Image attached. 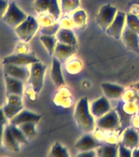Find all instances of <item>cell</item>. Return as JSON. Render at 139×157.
Wrapping results in <instances>:
<instances>
[{"label": "cell", "instance_id": "38", "mask_svg": "<svg viewBox=\"0 0 139 157\" xmlns=\"http://www.w3.org/2000/svg\"><path fill=\"white\" fill-rule=\"evenodd\" d=\"M132 149L125 147L122 142H119V154L120 157H130L132 156Z\"/></svg>", "mask_w": 139, "mask_h": 157}, {"label": "cell", "instance_id": "33", "mask_svg": "<svg viewBox=\"0 0 139 157\" xmlns=\"http://www.w3.org/2000/svg\"><path fill=\"white\" fill-rule=\"evenodd\" d=\"M38 22L40 26L44 27L54 24L56 22V20L49 13H40L38 18Z\"/></svg>", "mask_w": 139, "mask_h": 157}, {"label": "cell", "instance_id": "27", "mask_svg": "<svg viewBox=\"0 0 139 157\" xmlns=\"http://www.w3.org/2000/svg\"><path fill=\"white\" fill-rule=\"evenodd\" d=\"M49 156L69 157L68 150L66 147L62 146L60 142H56L52 147Z\"/></svg>", "mask_w": 139, "mask_h": 157}, {"label": "cell", "instance_id": "25", "mask_svg": "<svg viewBox=\"0 0 139 157\" xmlns=\"http://www.w3.org/2000/svg\"><path fill=\"white\" fill-rule=\"evenodd\" d=\"M75 26L80 29H83L86 26V20H87V16L84 11L79 10L78 12H75L72 16Z\"/></svg>", "mask_w": 139, "mask_h": 157}, {"label": "cell", "instance_id": "17", "mask_svg": "<svg viewBox=\"0 0 139 157\" xmlns=\"http://www.w3.org/2000/svg\"><path fill=\"white\" fill-rule=\"evenodd\" d=\"M102 89L108 99H119L122 98L125 92L124 87L110 83H102Z\"/></svg>", "mask_w": 139, "mask_h": 157}, {"label": "cell", "instance_id": "15", "mask_svg": "<svg viewBox=\"0 0 139 157\" xmlns=\"http://www.w3.org/2000/svg\"><path fill=\"white\" fill-rule=\"evenodd\" d=\"M101 145L102 143L98 142V140H96L93 135L86 133L77 141L75 147L76 149L80 151H86L97 149Z\"/></svg>", "mask_w": 139, "mask_h": 157}, {"label": "cell", "instance_id": "36", "mask_svg": "<svg viewBox=\"0 0 139 157\" xmlns=\"http://www.w3.org/2000/svg\"><path fill=\"white\" fill-rule=\"evenodd\" d=\"M7 104L13 105H23L21 96L17 94H7Z\"/></svg>", "mask_w": 139, "mask_h": 157}, {"label": "cell", "instance_id": "11", "mask_svg": "<svg viewBox=\"0 0 139 157\" xmlns=\"http://www.w3.org/2000/svg\"><path fill=\"white\" fill-rule=\"evenodd\" d=\"M122 39L127 48L135 53L139 54V34L132 29L125 27L122 33Z\"/></svg>", "mask_w": 139, "mask_h": 157}, {"label": "cell", "instance_id": "19", "mask_svg": "<svg viewBox=\"0 0 139 157\" xmlns=\"http://www.w3.org/2000/svg\"><path fill=\"white\" fill-rule=\"evenodd\" d=\"M51 78L56 87H61L65 84V80L61 71V63L60 60L56 56L52 58V62Z\"/></svg>", "mask_w": 139, "mask_h": 157}, {"label": "cell", "instance_id": "39", "mask_svg": "<svg viewBox=\"0 0 139 157\" xmlns=\"http://www.w3.org/2000/svg\"><path fill=\"white\" fill-rule=\"evenodd\" d=\"M61 28H65V29H71L72 27L75 26L73 19L70 18L69 17H66L61 20V21L59 23Z\"/></svg>", "mask_w": 139, "mask_h": 157}, {"label": "cell", "instance_id": "24", "mask_svg": "<svg viewBox=\"0 0 139 157\" xmlns=\"http://www.w3.org/2000/svg\"><path fill=\"white\" fill-rule=\"evenodd\" d=\"M40 41L44 44V48H46L50 56L53 55L54 50L57 44V39L55 35H47V34H42L40 36Z\"/></svg>", "mask_w": 139, "mask_h": 157}, {"label": "cell", "instance_id": "10", "mask_svg": "<svg viewBox=\"0 0 139 157\" xmlns=\"http://www.w3.org/2000/svg\"><path fill=\"white\" fill-rule=\"evenodd\" d=\"M4 74L12 76L13 78H18L20 80L25 82L29 79L30 71L26 66H17L13 64H5L3 65Z\"/></svg>", "mask_w": 139, "mask_h": 157}, {"label": "cell", "instance_id": "32", "mask_svg": "<svg viewBox=\"0 0 139 157\" xmlns=\"http://www.w3.org/2000/svg\"><path fill=\"white\" fill-rule=\"evenodd\" d=\"M83 65L79 60L73 59L67 63L66 65V70L70 74H77L82 70Z\"/></svg>", "mask_w": 139, "mask_h": 157}, {"label": "cell", "instance_id": "44", "mask_svg": "<svg viewBox=\"0 0 139 157\" xmlns=\"http://www.w3.org/2000/svg\"><path fill=\"white\" fill-rule=\"evenodd\" d=\"M132 156L139 157V147H136V148L133 149L132 153Z\"/></svg>", "mask_w": 139, "mask_h": 157}, {"label": "cell", "instance_id": "9", "mask_svg": "<svg viewBox=\"0 0 139 157\" xmlns=\"http://www.w3.org/2000/svg\"><path fill=\"white\" fill-rule=\"evenodd\" d=\"M39 59L33 54H17L13 53L10 56L4 57L2 60V65L5 64H13L17 66H28L34 62H38Z\"/></svg>", "mask_w": 139, "mask_h": 157}, {"label": "cell", "instance_id": "1", "mask_svg": "<svg viewBox=\"0 0 139 157\" xmlns=\"http://www.w3.org/2000/svg\"><path fill=\"white\" fill-rule=\"evenodd\" d=\"M74 117L78 127L81 130L86 132L93 131L95 127V120L94 116L91 112L88 98H82L79 101L76 105Z\"/></svg>", "mask_w": 139, "mask_h": 157}, {"label": "cell", "instance_id": "40", "mask_svg": "<svg viewBox=\"0 0 139 157\" xmlns=\"http://www.w3.org/2000/svg\"><path fill=\"white\" fill-rule=\"evenodd\" d=\"M25 95H26L27 98H29L30 101L36 100L37 94H38V93H37L36 91L34 90V88H33L32 86H30V87H28V88H26L25 92Z\"/></svg>", "mask_w": 139, "mask_h": 157}, {"label": "cell", "instance_id": "18", "mask_svg": "<svg viewBox=\"0 0 139 157\" xmlns=\"http://www.w3.org/2000/svg\"><path fill=\"white\" fill-rule=\"evenodd\" d=\"M76 49H77V46H72V45H68L61 42H57L55 50H54V56L57 57L60 61L61 60L65 61L75 53Z\"/></svg>", "mask_w": 139, "mask_h": 157}, {"label": "cell", "instance_id": "22", "mask_svg": "<svg viewBox=\"0 0 139 157\" xmlns=\"http://www.w3.org/2000/svg\"><path fill=\"white\" fill-rule=\"evenodd\" d=\"M56 37L58 42L72 46H77V39L74 32L71 29L60 28L58 32L56 33Z\"/></svg>", "mask_w": 139, "mask_h": 157}, {"label": "cell", "instance_id": "31", "mask_svg": "<svg viewBox=\"0 0 139 157\" xmlns=\"http://www.w3.org/2000/svg\"><path fill=\"white\" fill-rule=\"evenodd\" d=\"M79 6V0H61V10L62 12L71 13Z\"/></svg>", "mask_w": 139, "mask_h": 157}, {"label": "cell", "instance_id": "34", "mask_svg": "<svg viewBox=\"0 0 139 157\" xmlns=\"http://www.w3.org/2000/svg\"><path fill=\"white\" fill-rule=\"evenodd\" d=\"M60 25L59 23H54L52 25H48V26L42 27L40 29L42 34H47V35H55L60 29Z\"/></svg>", "mask_w": 139, "mask_h": 157}, {"label": "cell", "instance_id": "46", "mask_svg": "<svg viewBox=\"0 0 139 157\" xmlns=\"http://www.w3.org/2000/svg\"><path fill=\"white\" fill-rule=\"evenodd\" d=\"M137 132H138V133H139V128H137Z\"/></svg>", "mask_w": 139, "mask_h": 157}, {"label": "cell", "instance_id": "35", "mask_svg": "<svg viewBox=\"0 0 139 157\" xmlns=\"http://www.w3.org/2000/svg\"><path fill=\"white\" fill-rule=\"evenodd\" d=\"M7 124V118L5 115L2 108H0V147L2 144V138L6 125Z\"/></svg>", "mask_w": 139, "mask_h": 157}, {"label": "cell", "instance_id": "3", "mask_svg": "<svg viewBox=\"0 0 139 157\" xmlns=\"http://www.w3.org/2000/svg\"><path fill=\"white\" fill-rule=\"evenodd\" d=\"M26 13H25L21 8H20L16 2H12L8 4L7 11L5 12L4 16L2 17V21L8 25L9 26L16 28L17 25H19L21 22H23L27 18Z\"/></svg>", "mask_w": 139, "mask_h": 157}, {"label": "cell", "instance_id": "12", "mask_svg": "<svg viewBox=\"0 0 139 157\" xmlns=\"http://www.w3.org/2000/svg\"><path fill=\"white\" fill-rule=\"evenodd\" d=\"M110 110H111L110 103L106 96H102L94 101L90 106L91 112L96 118L102 117L109 112Z\"/></svg>", "mask_w": 139, "mask_h": 157}, {"label": "cell", "instance_id": "29", "mask_svg": "<svg viewBox=\"0 0 139 157\" xmlns=\"http://www.w3.org/2000/svg\"><path fill=\"white\" fill-rule=\"evenodd\" d=\"M23 109H24L23 105H10V104H7L2 107L5 115L9 120H12V118L16 116Z\"/></svg>", "mask_w": 139, "mask_h": 157}, {"label": "cell", "instance_id": "30", "mask_svg": "<svg viewBox=\"0 0 139 157\" xmlns=\"http://www.w3.org/2000/svg\"><path fill=\"white\" fill-rule=\"evenodd\" d=\"M9 125L12 134L14 135V137L20 142V144H27L28 143V138H27L25 134L23 132V131L20 128L19 126L12 124H11Z\"/></svg>", "mask_w": 139, "mask_h": 157}, {"label": "cell", "instance_id": "43", "mask_svg": "<svg viewBox=\"0 0 139 157\" xmlns=\"http://www.w3.org/2000/svg\"><path fill=\"white\" fill-rule=\"evenodd\" d=\"M132 125L133 127L135 128L136 129L139 128V113L134 115V117L132 119Z\"/></svg>", "mask_w": 139, "mask_h": 157}, {"label": "cell", "instance_id": "14", "mask_svg": "<svg viewBox=\"0 0 139 157\" xmlns=\"http://www.w3.org/2000/svg\"><path fill=\"white\" fill-rule=\"evenodd\" d=\"M123 144L125 147L133 150L139 147V133L137 130L133 127H128L124 130L122 135Z\"/></svg>", "mask_w": 139, "mask_h": 157}, {"label": "cell", "instance_id": "28", "mask_svg": "<svg viewBox=\"0 0 139 157\" xmlns=\"http://www.w3.org/2000/svg\"><path fill=\"white\" fill-rule=\"evenodd\" d=\"M126 26L139 34V18L133 13L126 15Z\"/></svg>", "mask_w": 139, "mask_h": 157}, {"label": "cell", "instance_id": "13", "mask_svg": "<svg viewBox=\"0 0 139 157\" xmlns=\"http://www.w3.org/2000/svg\"><path fill=\"white\" fill-rule=\"evenodd\" d=\"M41 115L36 113L31 112L28 110L23 109L17 114L16 116L12 118L11 120V124L15 125H20L21 124L27 122H34V123H38L39 122V120H41Z\"/></svg>", "mask_w": 139, "mask_h": 157}, {"label": "cell", "instance_id": "41", "mask_svg": "<svg viewBox=\"0 0 139 157\" xmlns=\"http://www.w3.org/2000/svg\"><path fill=\"white\" fill-rule=\"evenodd\" d=\"M8 2L7 0H0V18H2L5 12L8 7Z\"/></svg>", "mask_w": 139, "mask_h": 157}, {"label": "cell", "instance_id": "26", "mask_svg": "<svg viewBox=\"0 0 139 157\" xmlns=\"http://www.w3.org/2000/svg\"><path fill=\"white\" fill-rule=\"evenodd\" d=\"M36 123L27 122L18 125L21 129L23 131L28 139H32L37 135V131L35 128Z\"/></svg>", "mask_w": 139, "mask_h": 157}, {"label": "cell", "instance_id": "7", "mask_svg": "<svg viewBox=\"0 0 139 157\" xmlns=\"http://www.w3.org/2000/svg\"><path fill=\"white\" fill-rule=\"evenodd\" d=\"M34 9L39 14L49 13L56 21L59 19L61 14L57 0H35L34 2Z\"/></svg>", "mask_w": 139, "mask_h": 157}, {"label": "cell", "instance_id": "42", "mask_svg": "<svg viewBox=\"0 0 139 157\" xmlns=\"http://www.w3.org/2000/svg\"><path fill=\"white\" fill-rule=\"evenodd\" d=\"M97 155V151H93V150H90V151H82V153L77 155V156H83V157H94Z\"/></svg>", "mask_w": 139, "mask_h": 157}, {"label": "cell", "instance_id": "4", "mask_svg": "<svg viewBox=\"0 0 139 157\" xmlns=\"http://www.w3.org/2000/svg\"><path fill=\"white\" fill-rule=\"evenodd\" d=\"M97 126L104 131L116 132L120 129V117L116 110H110L106 115L98 118Z\"/></svg>", "mask_w": 139, "mask_h": 157}, {"label": "cell", "instance_id": "20", "mask_svg": "<svg viewBox=\"0 0 139 157\" xmlns=\"http://www.w3.org/2000/svg\"><path fill=\"white\" fill-rule=\"evenodd\" d=\"M2 143L4 144L5 147L10 151H20V142L14 137V135L12 134L11 128H10V125H6V127H5Z\"/></svg>", "mask_w": 139, "mask_h": 157}, {"label": "cell", "instance_id": "8", "mask_svg": "<svg viewBox=\"0 0 139 157\" xmlns=\"http://www.w3.org/2000/svg\"><path fill=\"white\" fill-rule=\"evenodd\" d=\"M126 21V14L123 12H117L115 19L108 27L106 33L115 39H119L122 36L125 23Z\"/></svg>", "mask_w": 139, "mask_h": 157}, {"label": "cell", "instance_id": "6", "mask_svg": "<svg viewBox=\"0 0 139 157\" xmlns=\"http://www.w3.org/2000/svg\"><path fill=\"white\" fill-rule=\"evenodd\" d=\"M116 13V7H113L110 4L104 5L101 7L99 12L97 15V23L104 31H106L115 19Z\"/></svg>", "mask_w": 139, "mask_h": 157}, {"label": "cell", "instance_id": "5", "mask_svg": "<svg viewBox=\"0 0 139 157\" xmlns=\"http://www.w3.org/2000/svg\"><path fill=\"white\" fill-rule=\"evenodd\" d=\"M46 70L47 66L40 61L31 64L29 83L38 93L41 92L42 88L44 87V75Z\"/></svg>", "mask_w": 139, "mask_h": 157}, {"label": "cell", "instance_id": "2", "mask_svg": "<svg viewBox=\"0 0 139 157\" xmlns=\"http://www.w3.org/2000/svg\"><path fill=\"white\" fill-rule=\"evenodd\" d=\"M39 26L38 20L32 16H28L24 21L15 28V32L21 41L28 43L34 37L39 29Z\"/></svg>", "mask_w": 139, "mask_h": 157}, {"label": "cell", "instance_id": "45", "mask_svg": "<svg viewBox=\"0 0 139 157\" xmlns=\"http://www.w3.org/2000/svg\"><path fill=\"white\" fill-rule=\"evenodd\" d=\"M130 88L135 89V90L137 91V93H139V83H134V84H131V86H130Z\"/></svg>", "mask_w": 139, "mask_h": 157}, {"label": "cell", "instance_id": "21", "mask_svg": "<svg viewBox=\"0 0 139 157\" xmlns=\"http://www.w3.org/2000/svg\"><path fill=\"white\" fill-rule=\"evenodd\" d=\"M56 105L62 107H70L72 104V96L67 88H61L57 92L53 99Z\"/></svg>", "mask_w": 139, "mask_h": 157}, {"label": "cell", "instance_id": "37", "mask_svg": "<svg viewBox=\"0 0 139 157\" xmlns=\"http://www.w3.org/2000/svg\"><path fill=\"white\" fill-rule=\"evenodd\" d=\"M29 51V48L25 42H20L15 48L14 53L17 54H27Z\"/></svg>", "mask_w": 139, "mask_h": 157}, {"label": "cell", "instance_id": "16", "mask_svg": "<svg viewBox=\"0 0 139 157\" xmlns=\"http://www.w3.org/2000/svg\"><path fill=\"white\" fill-rule=\"evenodd\" d=\"M4 78L7 94H17L22 97L24 92V82L7 74H4Z\"/></svg>", "mask_w": 139, "mask_h": 157}, {"label": "cell", "instance_id": "23", "mask_svg": "<svg viewBox=\"0 0 139 157\" xmlns=\"http://www.w3.org/2000/svg\"><path fill=\"white\" fill-rule=\"evenodd\" d=\"M97 155L100 157H115L119 154V143L111 144L106 143L102 144L96 149Z\"/></svg>", "mask_w": 139, "mask_h": 157}]
</instances>
